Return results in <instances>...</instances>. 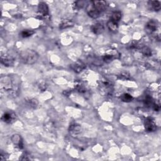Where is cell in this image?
Returning a JSON list of instances; mask_svg holds the SVG:
<instances>
[{"instance_id":"obj_1","label":"cell","mask_w":161,"mask_h":161,"mask_svg":"<svg viewBox=\"0 0 161 161\" xmlns=\"http://www.w3.org/2000/svg\"><path fill=\"white\" fill-rule=\"evenodd\" d=\"M0 86L3 91L7 92L10 95L16 96L20 90V84L18 80L10 76H4L0 78Z\"/></svg>"},{"instance_id":"obj_2","label":"cell","mask_w":161,"mask_h":161,"mask_svg":"<svg viewBox=\"0 0 161 161\" xmlns=\"http://www.w3.org/2000/svg\"><path fill=\"white\" fill-rule=\"evenodd\" d=\"M22 63L27 65H32L36 63L39 58V55L32 49H25L22 51L19 55Z\"/></svg>"},{"instance_id":"obj_3","label":"cell","mask_w":161,"mask_h":161,"mask_svg":"<svg viewBox=\"0 0 161 161\" xmlns=\"http://www.w3.org/2000/svg\"><path fill=\"white\" fill-rule=\"evenodd\" d=\"M99 90L100 93L103 96H110L113 92V86L109 80H102L99 85Z\"/></svg>"},{"instance_id":"obj_4","label":"cell","mask_w":161,"mask_h":161,"mask_svg":"<svg viewBox=\"0 0 161 161\" xmlns=\"http://www.w3.org/2000/svg\"><path fill=\"white\" fill-rule=\"evenodd\" d=\"M91 5L93 7V8L96 10L98 12L101 14L108 8V4L105 1H98V0H95V1H91Z\"/></svg>"},{"instance_id":"obj_5","label":"cell","mask_w":161,"mask_h":161,"mask_svg":"<svg viewBox=\"0 0 161 161\" xmlns=\"http://www.w3.org/2000/svg\"><path fill=\"white\" fill-rule=\"evenodd\" d=\"M159 28V23L157 20H151L145 25V32L148 34H152L156 32Z\"/></svg>"},{"instance_id":"obj_6","label":"cell","mask_w":161,"mask_h":161,"mask_svg":"<svg viewBox=\"0 0 161 161\" xmlns=\"http://www.w3.org/2000/svg\"><path fill=\"white\" fill-rule=\"evenodd\" d=\"M145 129L147 132H153L156 130L157 125L152 118H147L144 122Z\"/></svg>"},{"instance_id":"obj_7","label":"cell","mask_w":161,"mask_h":161,"mask_svg":"<svg viewBox=\"0 0 161 161\" xmlns=\"http://www.w3.org/2000/svg\"><path fill=\"white\" fill-rule=\"evenodd\" d=\"M12 143H13L15 145L18 147L20 149L23 148V142L22 136L19 134H14L12 135L11 138Z\"/></svg>"},{"instance_id":"obj_8","label":"cell","mask_w":161,"mask_h":161,"mask_svg":"<svg viewBox=\"0 0 161 161\" xmlns=\"http://www.w3.org/2000/svg\"><path fill=\"white\" fill-rule=\"evenodd\" d=\"M70 67L72 69V70L76 73L80 72L86 68V66L84 63L80 60L76 61V63H74L72 64H71Z\"/></svg>"},{"instance_id":"obj_9","label":"cell","mask_w":161,"mask_h":161,"mask_svg":"<svg viewBox=\"0 0 161 161\" xmlns=\"http://www.w3.org/2000/svg\"><path fill=\"white\" fill-rule=\"evenodd\" d=\"M86 11L87 13L89 15V17L94 18V19H96V18H99L101 15L100 12H98L96 10H95L92 5H88L86 8Z\"/></svg>"},{"instance_id":"obj_10","label":"cell","mask_w":161,"mask_h":161,"mask_svg":"<svg viewBox=\"0 0 161 161\" xmlns=\"http://www.w3.org/2000/svg\"><path fill=\"white\" fill-rule=\"evenodd\" d=\"M38 12L42 16H47L49 13V8L47 3L40 2L38 6Z\"/></svg>"},{"instance_id":"obj_11","label":"cell","mask_w":161,"mask_h":161,"mask_svg":"<svg viewBox=\"0 0 161 161\" xmlns=\"http://www.w3.org/2000/svg\"><path fill=\"white\" fill-rule=\"evenodd\" d=\"M91 30L92 32L96 35H100L104 32V27L101 23H96L92 25L91 27Z\"/></svg>"},{"instance_id":"obj_12","label":"cell","mask_w":161,"mask_h":161,"mask_svg":"<svg viewBox=\"0 0 161 161\" xmlns=\"http://www.w3.org/2000/svg\"><path fill=\"white\" fill-rule=\"evenodd\" d=\"M69 131L73 136H78L81 133V127L79 124H77V123H74V124L70 125L69 128Z\"/></svg>"},{"instance_id":"obj_13","label":"cell","mask_w":161,"mask_h":161,"mask_svg":"<svg viewBox=\"0 0 161 161\" xmlns=\"http://www.w3.org/2000/svg\"><path fill=\"white\" fill-rule=\"evenodd\" d=\"M15 117H16V115L14 114L13 113L6 112L2 116L1 119L5 123H13L14 120H15Z\"/></svg>"},{"instance_id":"obj_14","label":"cell","mask_w":161,"mask_h":161,"mask_svg":"<svg viewBox=\"0 0 161 161\" xmlns=\"http://www.w3.org/2000/svg\"><path fill=\"white\" fill-rule=\"evenodd\" d=\"M1 64L6 67H10L14 64V60L11 57L8 55H1Z\"/></svg>"},{"instance_id":"obj_15","label":"cell","mask_w":161,"mask_h":161,"mask_svg":"<svg viewBox=\"0 0 161 161\" xmlns=\"http://www.w3.org/2000/svg\"><path fill=\"white\" fill-rule=\"evenodd\" d=\"M107 27L111 32H116L118 29H119V24L113 21L109 20L107 22Z\"/></svg>"},{"instance_id":"obj_16","label":"cell","mask_w":161,"mask_h":161,"mask_svg":"<svg viewBox=\"0 0 161 161\" xmlns=\"http://www.w3.org/2000/svg\"><path fill=\"white\" fill-rule=\"evenodd\" d=\"M121 17H122L121 12L120 11H115L112 13V15H111L110 20L118 23L121 20Z\"/></svg>"},{"instance_id":"obj_17","label":"cell","mask_w":161,"mask_h":161,"mask_svg":"<svg viewBox=\"0 0 161 161\" xmlns=\"http://www.w3.org/2000/svg\"><path fill=\"white\" fill-rule=\"evenodd\" d=\"M74 23L72 20H66L63 21L60 24L59 28L61 30H63L65 28H69V27H72L74 25Z\"/></svg>"},{"instance_id":"obj_18","label":"cell","mask_w":161,"mask_h":161,"mask_svg":"<svg viewBox=\"0 0 161 161\" xmlns=\"http://www.w3.org/2000/svg\"><path fill=\"white\" fill-rule=\"evenodd\" d=\"M149 4L155 11H159L161 9V4L159 1H151Z\"/></svg>"},{"instance_id":"obj_19","label":"cell","mask_w":161,"mask_h":161,"mask_svg":"<svg viewBox=\"0 0 161 161\" xmlns=\"http://www.w3.org/2000/svg\"><path fill=\"white\" fill-rule=\"evenodd\" d=\"M120 98H121V100L122 101L125 102V103L131 102L133 100V97L130 95L128 94V93H125V94L122 95L121 96Z\"/></svg>"},{"instance_id":"obj_20","label":"cell","mask_w":161,"mask_h":161,"mask_svg":"<svg viewBox=\"0 0 161 161\" xmlns=\"http://www.w3.org/2000/svg\"><path fill=\"white\" fill-rule=\"evenodd\" d=\"M34 34V32L31 30H24L20 33V35L23 38H27L32 36Z\"/></svg>"},{"instance_id":"obj_21","label":"cell","mask_w":161,"mask_h":161,"mask_svg":"<svg viewBox=\"0 0 161 161\" xmlns=\"http://www.w3.org/2000/svg\"><path fill=\"white\" fill-rule=\"evenodd\" d=\"M141 50H142V54H143L145 56L149 57L152 55V51L148 47H141Z\"/></svg>"},{"instance_id":"obj_22","label":"cell","mask_w":161,"mask_h":161,"mask_svg":"<svg viewBox=\"0 0 161 161\" xmlns=\"http://www.w3.org/2000/svg\"><path fill=\"white\" fill-rule=\"evenodd\" d=\"M103 62L106 63H110L111 61L113 60L114 59V57L113 55H110V54H106L104 55V56L102 57Z\"/></svg>"},{"instance_id":"obj_23","label":"cell","mask_w":161,"mask_h":161,"mask_svg":"<svg viewBox=\"0 0 161 161\" xmlns=\"http://www.w3.org/2000/svg\"><path fill=\"white\" fill-rule=\"evenodd\" d=\"M55 123L53 122L52 121H48L46 123V124H45V127H46L47 130H48V131H52V130H54L55 128Z\"/></svg>"},{"instance_id":"obj_24","label":"cell","mask_w":161,"mask_h":161,"mask_svg":"<svg viewBox=\"0 0 161 161\" xmlns=\"http://www.w3.org/2000/svg\"><path fill=\"white\" fill-rule=\"evenodd\" d=\"M29 104L30 105L31 107L32 108H37V107L38 106L39 104V102L35 99H30V100L28 101Z\"/></svg>"},{"instance_id":"obj_25","label":"cell","mask_w":161,"mask_h":161,"mask_svg":"<svg viewBox=\"0 0 161 161\" xmlns=\"http://www.w3.org/2000/svg\"><path fill=\"white\" fill-rule=\"evenodd\" d=\"M119 78L122 80H127L130 79V74L128 72H121L119 76Z\"/></svg>"},{"instance_id":"obj_26","label":"cell","mask_w":161,"mask_h":161,"mask_svg":"<svg viewBox=\"0 0 161 161\" xmlns=\"http://www.w3.org/2000/svg\"><path fill=\"white\" fill-rule=\"evenodd\" d=\"M76 89L78 90V92H80V93H83V92H85L86 91V89L84 86L83 85H82V84H77L76 86Z\"/></svg>"},{"instance_id":"obj_27","label":"cell","mask_w":161,"mask_h":161,"mask_svg":"<svg viewBox=\"0 0 161 161\" xmlns=\"http://www.w3.org/2000/svg\"><path fill=\"white\" fill-rule=\"evenodd\" d=\"M47 86L46 85V84L44 82H41L39 84V89L42 91H45L46 89H47Z\"/></svg>"},{"instance_id":"obj_28","label":"cell","mask_w":161,"mask_h":161,"mask_svg":"<svg viewBox=\"0 0 161 161\" xmlns=\"http://www.w3.org/2000/svg\"><path fill=\"white\" fill-rule=\"evenodd\" d=\"M75 4H76V7H77V8H82L83 7H84V4H85V2L84 1H76V3H75Z\"/></svg>"}]
</instances>
